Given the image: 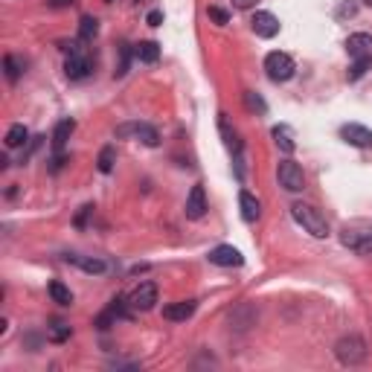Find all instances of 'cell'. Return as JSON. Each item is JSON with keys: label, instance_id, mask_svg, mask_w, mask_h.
I'll return each mask as SVG.
<instances>
[{"label": "cell", "instance_id": "obj_1", "mask_svg": "<svg viewBox=\"0 0 372 372\" xmlns=\"http://www.w3.org/2000/svg\"><path fill=\"white\" fill-rule=\"evenodd\" d=\"M291 215H294V221H296V224H300L308 236H314V239H326V236H329V224H326V218L320 215V210H314L311 204L296 201V204L291 207Z\"/></svg>", "mask_w": 372, "mask_h": 372}, {"label": "cell", "instance_id": "obj_2", "mask_svg": "<svg viewBox=\"0 0 372 372\" xmlns=\"http://www.w3.org/2000/svg\"><path fill=\"white\" fill-rule=\"evenodd\" d=\"M335 355H337V361L346 364V366H358V364L366 361V343H364V337H358V335H346V337H340V340L335 343Z\"/></svg>", "mask_w": 372, "mask_h": 372}, {"label": "cell", "instance_id": "obj_3", "mask_svg": "<svg viewBox=\"0 0 372 372\" xmlns=\"http://www.w3.org/2000/svg\"><path fill=\"white\" fill-rule=\"evenodd\" d=\"M265 70H268V76L274 79V82H288L291 76H294V59L288 56V53H268L265 56Z\"/></svg>", "mask_w": 372, "mask_h": 372}, {"label": "cell", "instance_id": "obj_4", "mask_svg": "<svg viewBox=\"0 0 372 372\" xmlns=\"http://www.w3.org/2000/svg\"><path fill=\"white\" fill-rule=\"evenodd\" d=\"M277 178H280V186H285L288 192H303L306 189V175H303V169L296 166L294 160H282L280 163Z\"/></svg>", "mask_w": 372, "mask_h": 372}, {"label": "cell", "instance_id": "obj_5", "mask_svg": "<svg viewBox=\"0 0 372 372\" xmlns=\"http://www.w3.org/2000/svg\"><path fill=\"white\" fill-rule=\"evenodd\" d=\"M155 303H157V285L155 282H140L128 294V308H134V311H148V308H155Z\"/></svg>", "mask_w": 372, "mask_h": 372}, {"label": "cell", "instance_id": "obj_6", "mask_svg": "<svg viewBox=\"0 0 372 372\" xmlns=\"http://www.w3.org/2000/svg\"><path fill=\"white\" fill-rule=\"evenodd\" d=\"M340 241L349 247V251L361 253V256H372V230H352V227H346L340 233Z\"/></svg>", "mask_w": 372, "mask_h": 372}, {"label": "cell", "instance_id": "obj_7", "mask_svg": "<svg viewBox=\"0 0 372 372\" xmlns=\"http://www.w3.org/2000/svg\"><path fill=\"white\" fill-rule=\"evenodd\" d=\"M128 134H134L137 140H143L145 145H152V148L160 143L157 128L148 126V122H128V126H119V128H116V137H128Z\"/></svg>", "mask_w": 372, "mask_h": 372}, {"label": "cell", "instance_id": "obj_8", "mask_svg": "<svg viewBox=\"0 0 372 372\" xmlns=\"http://www.w3.org/2000/svg\"><path fill=\"white\" fill-rule=\"evenodd\" d=\"M346 53L355 61H372V35L369 32H355L346 38Z\"/></svg>", "mask_w": 372, "mask_h": 372}, {"label": "cell", "instance_id": "obj_9", "mask_svg": "<svg viewBox=\"0 0 372 372\" xmlns=\"http://www.w3.org/2000/svg\"><path fill=\"white\" fill-rule=\"evenodd\" d=\"M210 262L218 265V268H241L244 265V256L236 251L233 244H218L210 251Z\"/></svg>", "mask_w": 372, "mask_h": 372}, {"label": "cell", "instance_id": "obj_10", "mask_svg": "<svg viewBox=\"0 0 372 372\" xmlns=\"http://www.w3.org/2000/svg\"><path fill=\"white\" fill-rule=\"evenodd\" d=\"M90 70H93V64H90V59L85 53H70V59L64 61V73H67V79H73V82L88 79Z\"/></svg>", "mask_w": 372, "mask_h": 372}, {"label": "cell", "instance_id": "obj_11", "mask_svg": "<svg viewBox=\"0 0 372 372\" xmlns=\"http://www.w3.org/2000/svg\"><path fill=\"white\" fill-rule=\"evenodd\" d=\"M251 27L259 38H274L280 32V18L277 15H270V12H256L253 20H251Z\"/></svg>", "mask_w": 372, "mask_h": 372}, {"label": "cell", "instance_id": "obj_12", "mask_svg": "<svg viewBox=\"0 0 372 372\" xmlns=\"http://www.w3.org/2000/svg\"><path fill=\"white\" fill-rule=\"evenodd\" d=\"M340 137L349 143V145H358V148H369L372 145V131L366 126H358V122H349V126L340 128Z\"/></svg>", "mask_w": 372, "mask_h": 372}, {"label": "cell", "instance_id": "obj_13", "mask_svg": "<svg viewBox=\"0 0 372 372\" xmlns=\"http://www.w3.org/2000/svg\"><path fill=\"white\" fill-rule=\"evenodd\" d=\"M207 212V195H204V186H192L189 195H186V218L198 221V218H204Z\"/></svg>", "mask_w": 372, "mask_h": 372}, {"label": "cell", "instance_id": "obj_14", "mask_svg": "<svg viewBox=\"0 0 372 372\" xmlns=\"http://www.w3.org/2000/svg\"><path fill=\"white\" fill-rule=\"evenodd\" d=\"M195 308H198V303L195 300H181V303H172V306H166L163 308V317L166 320H189L192 314H195Z\"/></svg>", "mask_w": 372, "mask_h": 372}, {"label": "cell", "instance_id": "obj_15", "mask_svg": "<svg viewBox=\"0 0 372 372\" xmlns=\"http://www.w3.org/2000/svg\"><path fill=\"white\" fill-rule=\"evenodd\" d=\"M134 59L143 61V64H155L160 59V44L157 41H140L134 47Z\"/></svg>", "mask_w": 372, "mask_h": 372}, {"label": "cell", "instance_id": "obj_16", "mask_svg": "<svg viewBox=\"0 0 372 372\" xmlns=\"http://www.w3.org/2000/svg\"><path fill=\"white\" fill-rule=\"evenodd\" d=\"M73 128H76V122H73V119H61L59 126H56V131H53V148H56L59 155L64 152V145H67V140H70Z\"/></svg>", "mask_w": 372, "mask_h": 372}, {"label": "cell", "instance_id": "obj_17", "mask_svg": "<svg viewBox=\"0 0 372 372\" xmlns=\"http://www.w3.org/2000/svg\"><path fill=\"white\" fill-rule=\"evenodd\" d=\"M239 207H241V218L244 221H256L259 218V201H256V195H251L247 189L239 195Z\"/></svg>", "mask_w": 372, "mask_h": 372}, {"label": "cell", "instance_id": "obj_18", "mask_svg": "<svg viewBox=\"0 0 372 372\" xmlns=\"http://www.w3.org/2000/svg\"><path fill=\"white\" fill-rule=\"evenodd\" d=\"M64 259H67V262H76V265L85 270V274H105V268H108L102 259H96V256H93V259H90V256L82 259V256H70V253H67Z\"/></svg>", "mask_w": 372, "mask_h": 372}, {"label": "cell", "instance_id": "obj_19", "mask_svg": "<svg viewBox=\"0 0 372 372\" xmlns=\"http://www.w3.org/2000/svg\"><path fill=\"white\" fill-rule=\"evenodd\" d=\"M270 134H274V140H277V145L282 148V152H285V155H291V152H294V148H296V143H294V131H291L288 126H274V131H270Z\"/></svg>", "mask_w": 372, "mask_h": 372}, {"label": "cell", "instance_id": "obj_20", "mask_svg": "<svg viewBox=\"0 0 372 372\" xmlns=\"http://www.w3.org/2000/svg\"><path fill=\"white\" fill-rule=\"evenodd\" d=\"M49 296H53V303H59V306H73V294L61 282H49Z\"/></svg>", "mask_w": 372, "mask_h": 372}, {"label": "cell", "instance_id": "obj_21", "mask_svg": "<svg viewBox=\"0 0 372 372\" xmlns=\"http://www.w3.org/2000/svg\"><path fill=\"white\" fill-rule=\"evenodd\" d=\"M99 172H102V175H108V172H114V163H116V148L114 145H105L102 152H99Z\"/></svg>", "mask_w": 372, "mask_h": 372}, {"label": "cell", "instance_id": "obj_22", "mask_svg": "<svg viewBox=\"0 0 372 372\" xmlns=\"http://www.w3.org/2000/svg\"><path fill=\"white\" fill-rule=\"evenodd\" d=\"M47 337L53 343H64L70 337V326L64 323V320H53V326H47Z\"/></svg>", "mask_w": 372, "mask_h": 372}, {"label": "cell", "instance_id": "obj_23", "mask_svg": "<svg viewBox=\"0 0 372 372\" xmlns=\"http://www.w3.org/2000/svg\"><path fill=\"white\" fill-rule=\"evenodd\" d=\"M27 140H30V131L23 128V126H12V128L6 131V145H9V148H20Z\"/></svg>", "mask_w": 372, "mask_h": 372}, {"label": "cell", "instance_id": "obj_24", "mask_svg": "<svg viewBox=\"0 0 372 372\" xmlns=\"http://www.w3.org/2000/svg\"><path fill=\"white\" fill-rule=\"evenodd\" d=\"M96 32H99V20L90 18V15H85V18L79 20V38H82V41H93Z\"/></svg>", "mask_w": 372, "mask_h": 372}, {"label": "cell", "instance_id": "obj_25", "mask_svg": "<svg viewBox=\"0 0 372 372\" xmlns=\"http://www.w3.org/2000/svg\"><path fill=\"white\" fill-rule=\"evenodd\" d=\"M4 67H6V79H9V82H18L20 70H23V61H20L18 56H6V59H4Z\"/></svg>", "mask_w": 372, "mask_h": 372}, {"label": "cell", "instance_id": "obj_26", "mask_svg": "<svg viewBox=\"0 0 372 372\" xmlns=\"http://www.w3.org/2000/svg\"><path fill=\"white\" fill-rule=\"evenodd\" d=\"M244 102H247V108L251 111H259V114H265V102L259 96H253V93H244Z\"/></svg>", "mask_w": 372, "mask_h": 372}, {"label": "cell", "instance_id": "obj_27", "mask_svg": "<svg viewBox=\"0 0 372 372\" xmlns=\"http://www.w3.org/2000/svg\"><path fill=\"white\" fill-rule=\"evenodd\" d=\"M366 67H369V61H355L352 67H349V82H355V79H361L364 73H366Z\"/></svg>", "mask_w": 372, "mask_h": 372}, {"label": "cell", "instance_id": "obj_28", "mask_svg": "<svg viewBox=\"0 0 372 372\" xmlns=\"http://www.w3.org/2000/svg\"><path fill=\"white\" fill-rule=\"evenodd\" d=\"M210 18H212L215 23H227V20H230V15H227L224 9H218V6H212V9H210Z\"/></svg>", "mask_w": 372, "mask_h": 372}, {"label": "cell", "instance_id": "obj_29", "mask_svg": "<svg viewBox=\"0 0 372 372\" xmlns=\"http://www.w3.org/2000/svg\"><path fill=\"white\" fill-rule=\"evenodd\" d=\"M148 23H152V27H160V23H163V12H148Z\"/></svg>", "mask_w": 372, "mask_h": 372}, {"label": "cell", "instance_id": "obj_30", "mask_svg": "<svg viewBox=\"0 0 372 372\" xmlns=\"http://www.w3.org/2000/svg\"><path fill=\"white\" fill-rule=\"evenodd\" d=\"M259 0H233V6L236 9H251V6H256Z\"/></svg>", "mask_w": 372, "mask_h": 372}, {"label": "cell", "instance_id": "obj_31", "mask_svg": "<svg viewBox=\"0 0 372 372\" xmlns=\"http://www.w3.org/2000/svg\"><path fill=\"white\" fill-rule=\"evenodd\" d=\"M53 9H67V6H73V0H47Z\"/></svg>", "mask_w": 372, "mask_h": 372}, {"label": "cell", "instance_id": "obj_32", "mask_svg": "<svg viewBox=\"0 0 372 372\" xmlns=\"http://www.w3.org/2000/svg\"><path fill=\"white\" fill-rule=\"evenodd\" d=\"M361 4H364V6H372V0H361Z\"/></svg>", "mask_w": 372, "mask_h": 372}]
</instances>
